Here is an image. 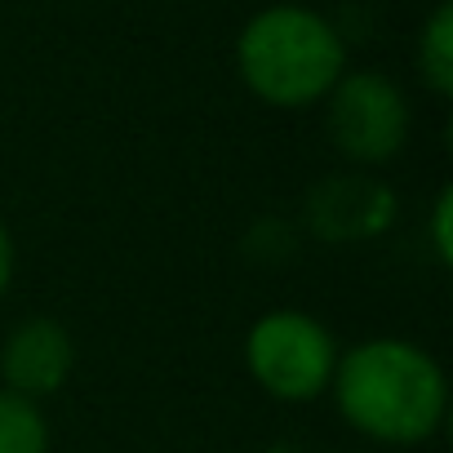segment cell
I'll return each mask as SVG.
<instances>
[{"label":"cell","instance_id":"1","mask_svg":"<svg viewBox=\"0 0 453 453\" xmlns=\"http://www.w3.org/2000/svg\"><path fill=\"white\" fill-rule=\"evenodd\" d=\"M351 431L378 444H422L444 426L449 382L440 360L409 338H365L338 356L329 382Z\"/></svg>","mask_w":453,"mask_h":453},{"label":"cell","instance_id":"2","mask_svg":"<svg viewBox=\"0 0 453 453\" xmlns=\"http://www.w3.org/2000/svg\"><path fill=\"white\" fill-rule=\"evenodd\" d=\"M236 72L258 103L303 111L325 103L342 81L347 45L325 14L307 5H267L241 27Z\"/></svg>","mask_w":453,"mask_h":453},{"label":"cell","instance_id":"3","mask_svg":"<svg viewBox=\"0 0 453 453\" xmlns=\"http://www.w3.org/2000/svg\"><path fill=\"white\" fill-rule=\"evenodd\" d=\"M338 338L298 307L267 311L250 325L245 334V369L250 378L285 400V404H307L329 391L334 369H338Z\"/></svg>","mask_w":453,"mask_h":453},{"label":"cell","instance_id":"4","mask_svg":"<svg viewBox=\"0 0 453 453\" xmlns=\"http://www.w3.org/2000/svg\"><path fill=\"white\" fill-rule=\"evenodd\" d=\"M409 98L382 72H342V81L325 98L329 142L360 169L395 160L409 142Z\"/></svg>","mask_w":453,"mask_h":453},{"label":"cell","instance_id":"5","mask_svg":"<svg viewBox=\"0 0 453 453\" xmlns=\"http://www.w3.org/2000/svg\"><path fill=\"white\" fill-rule=\"evenodd\" d=\"M72 369L76 342L54 316H27L0 342V382H5V391H19L36 404L63 391Z\"/></svg>","mask_w":453,"mask_h":453},{"label":"cell","instance_id":"6","mask_svg":"<svg viewBox=\"0 0 453 453\" xmlns=\"http://www.w3.org/2000/svg\"><path fill=\"white\" fill-rule=\"evenodd\" d=\"M395 218V191L369 173H338L325 178L307 196V222L311 232L329 245L373 241Z\"/></svg>","mask_w":453,"mask_h":453},{"label":"cell","instance_id":"7","mask_svg":"<svg viewBox=\"0 0 453 453\" xmlns=\"http://www.w3.org/2000/svg\"><path fill=\"white\" fill-rule=\"evenodd\" d=\"M418 76L435 98L453 94V5L440 0L418 32Z\"/></svg>","mask_w":453,"mask_h":453},{"label":"cell","instance_id":"8","mask_svg":"<svg viewBox=\"0 0 453 453\" xmlns=\"http://www.w3.org/2000/svg\"><path fill=\"white\" fill-rule=\"evenodd\" d=\"M0 453H50V422L36 400L0 387Z\"/></svg>","mask_w":453,"mask_h":453},{"label":"cell","instance_id":"9","mask_svg":"<svg viewBox=\"0 0 453 453\" xmlns=\"http://www.w3.org/2000/svg\"><path fill=\"white\" fill-rule=\"evenodd\" d=\"M449 213H453V191L440 187L435 200H431V250L440 263H453V226H449Z\"/></svg>","mask_w":453,"mask_h":453},{"label":"cell","instance_id":"10","mask_svg":"<svg viewBox=\"0 0 453 453\" xmlns=\"http://www.w3.org/2000/svg\"><path fill=\"white\" fill-rule=\"evenodd\" d=\"M14 267H19V254H14V236L5 218H0V298H5V289L14 285Z\"/></svg>","mask_w":453,"mask_h":453}]
</instances>
